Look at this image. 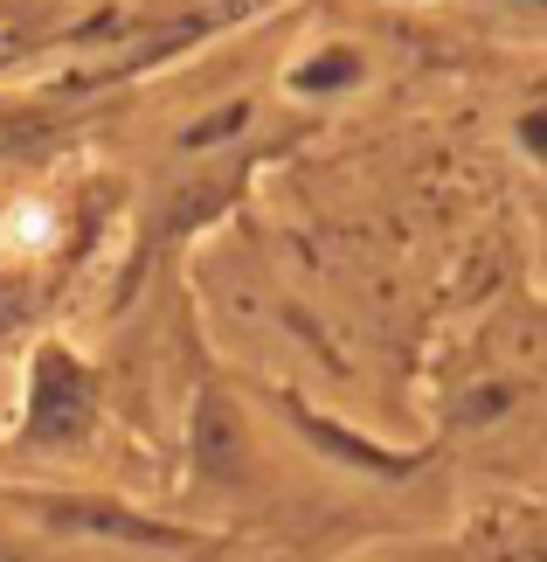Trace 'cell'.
<instances>
[{
  "label": "cell",
  "mask_w": 547,
  "mask_h": 562,
  "mask_svg": "<svg viewBox=\"0 0 547 562\" xmlns=\"http://www.w3.org/2000/svg\"><path fill=\"white\" fill-rule=\"evenodd\" d=\"M0 244L8 250H49L56 244V215H49V202H14L8 215H0Z\"/></svg>",
  "instance_id": "obj_1"
}]
</instances>
